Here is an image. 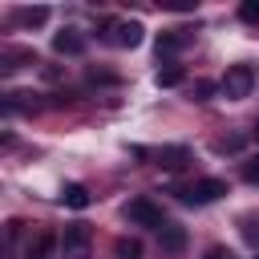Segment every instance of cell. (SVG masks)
Returning a JSON list of instances; mask_svg holds the SVG:
<instances>
[{"label": "cell", "instance_id": "obj_1", "mask_svg": "<svg viewBox=\"0 0 259 259\" xmlns=\"http://www.w3.org/2000/svg\"><path fill=\"white\" fill-rule=\"evenodd\" d=\"M223 194H227V182H223V178H198V182H190V186H178V198H182V202H194V206L214 202V198H223Z\"/></svg>", "mask_w": 259, "mask_h": 259}, {"label": "cell", "instance_id": "obj_2", "mask_svg": "<svg viewBox=\"0 0 259 259\" xmlns=\"http://www.w3.org/2000/svg\"><path fill=\"white\" fill-rule=\"evenodd\" d=\"M251 85H255V73H251V65H231V69H227V77H223V93H227L231 101L247 97V93H251Z\"/></svg>", "mask_w": 259, "mask_h": 259}, {"label": "cell", "instance_id": "obj_3", "mask_svg": "<svg viewBox=\"0 0 259 259\" xmlns=\"http://www.w3.org/2000/svg\"><path fill=\"white\" fill-rule=\"evenodd\" d=\"M125 219H130V223H138V227H158V231L166 227L162 210H158L150 198H130V202H125Z\"/></svg>", "mask_w": 259, "mask_h": 259}, {"label": "cell", "instance_id": "obj_4", "mask_svg": "<svg viewBox=\"0 0 259 259\" xmlns=\"http://www.w3.org/2000/svg\"><path fill=\"white\" fill-rule=\"evenodd\" d=\"M61 247H65V259H89V227H85V223L65 227Z\"/></svg>", "mask_w": 259, "mask_h": 259}, {"label": "cell", "instance_id": "obj_5", "mask_svg": "<svg viewBox=\"0 0 259 259\" xmlns=\"http://www.w3.org/2000/svg\"><path fill=\"white\" fill-rule=\"evenodd\" d=\"M105 28H109L105 36H109L113 45H121V49H138V45H142V32H146L142 20H117V24H105Z\"/></svg>", "mask_w": 259, "mask_h": 259}, {"label": "cell", "instance_id": "obj_6", "mask_svg": "<svg viewBox=\"0 0 259 259\" xmlns=\"http://www.w3.org/2000/svg\"><path fill=\"white\" fill-rule=\"evenodd\" d=\"M158 243H162V251H166V255H182V251H186V227L166 223V227L158 231Z\"/></svg>", "mask_w": 259, "mask_h": 259}, {"label": "cell", "instance_id": "obj_7", "mask_svg": "<svg viewBox=\"0 0 259 259\" xmlns=\"http://www.w3.org/2000/svg\"><path fill=\"white\" fill-rule=\"evenodd\" d=\"M53 49H57L61 57H81V53H85V36H81L77 28H65V32L53 36Z\"/></svg>", "mask_w": 259, "mask_h": 259}, {"label": "cell", "instance_id": "obj_8", "mask_svg": "<svg viewBox=\"0 0 259 259\" xmlns=\"http://www.w3.org/2000/svg\"><path fill=\"white\" fill-rule=\"evenodd\" d=\"M186 45H190V28H170V32L158 36V57H170V53H178Z\"/></svg>", "mask_w": 259, "mask_h": 259}, {"label": "cell", "instance_id": "obj_9", "mask_svg": "<svg viewBox=\"0 0 259 259\" xmlns=\"http://www.w3.org/2000/svg\"><path fill=\"white\" fill-rule=\"evenodd\" d=\"M53 251H57V235H53V231H40V235L28 243L24 259H53Z\"/></svg>", "mask_w": 259, "mask_h": 259}, {"label": "cell", "instance_id": "obj_10", "mask_svg": "<svg viewBox=\"0 0 259 259\" xmlns=\"http://www.w3.org/2000/svg\"><path fill=\"white\" fill-rule=\"evenodd\" d=\"M61 202H65V206H73V210H85L93 198H89V190H85L81 182H69V186L61 190Z\"/></svg>", "mask_w": 259, "mask_h": 259}, {"label": "cell", "instance_id": "obj_11", "mask_svg": "<svg viewBox=\"0 0 259 259\" xmlns=\"http://www.w3.org/2000/svg\"><path fill=\"white\" fill-rule=\"evenodd\" d=\"M49 20V8L45 4H32V8H16V24H28V28H40Z\"/></svg>", "mask_w": 259, "mask_h": 259}, {"label": "cell", "instance_id": "obj_12", "mask_svg": "<svg viewBox=\"0 0 259 259\" xmlns=\"http://www.w3.org/2000/svg\"><path fill=\"white\" fill-rule=\"evenodd\" d=\"M162 89H174V85H182L186 81V69L182 65H166V69H158V77H154Z\"/></svg>", "mask_w": 259, "mask_h": 259}, {"label": "cell", "instance_id": "obj_13", "mask_svg": "<svg viewBox=\"0 0 259 259\" xmlns=\"http://www.w3.org/2000/svg\"><path fill=\"white\" fill-rule=\"evenodd\" d=\"M20 65H36V57H32L28 49H8V53H4V73L20 69Z\"/></svg>", "mask_w": 259, "mask_h": 259}, {"label": "cell", "instance_id": "obj_14", "mask_svg": "<svg viewBox=\"0 0 259 259\" xmlns=\"http://www.w3.org/2000/svg\"><path fill=\"white\" fill-rule=\"evenodd\" d=\"M113 259H142V243L138 239H117L113 243Z\"/></svg>", "mask_w": 259, "mask_h": 259}, {"label": "cell", "instance_id": "obj_15", "mask_svg": "<svg viewBox=\"0 0 259 259\" xmlns=\"http://www.w3.org/2000/svg\"><path fill=\"white\" fill-rule=\"evenodd\" d=\"M158 158H162V166H182L186 162V146H162Z\"/></svg>", "mask_w": 259, "mask_h": 259}, {"label": "cell", "instance_id": "obj_16", "mask_svg": "<svg viewBox=\"0 0 259 259\" xmlns=\"http://www.w3.org/2000/svg\"><path fill=\"white\" fill-rule=\"evenodd\" d=\"M243 235H247V243H255V247H259V219L243 214Z\"/></svg>", "mask_w": 259, "mask_h": 259}, {"label": "cell", "instance_id": "obj_17", "mask_svg": "<svg viewBox=\"0 0 259 259\" xmlns=\"http://www.w3.org/2000/svg\"><path fill=\"white\" fill-rule=\"evenodd\" d=\"M239 16H243L247 24H259V0H247V4L239 8Z\"/></svg>", "mask_w": 259, "mask_h": 259}, {"label": "cell", "instance_id": "obj_18", "mask_svg": "<svg viewBox=\"0 0 259 259\" xmlns=\"http://www.w3.org/2000/svg\"><path fill=\"white\" fill-rule=\"evenodd\" d=\"M243 178H247V182H259V154L243 162Z\"/></svg>", "mask_w": 259, "mask_h": 259}, {"label": "cell", "instance_id": "obj_19", "mask_svg": "<svg viewBox=\"0 0 259 259\" xmlns=\"http://www.w3.org/2000/svg\"><path fill=\"white\" fill-rule=\"evenodd\" d=\"M194 93H198V101H206V97L214 93V81H198V85H194Z\"/></svg>", "mask_w": 259, "mask_h": 259}, {"label": "cell", "instance_id": "obj_20", "mask_svg": "<svg viewBox=\"0 0 259 259\" xmlns=\"http://www.w3.org/2000/svg\"><path fill=\"white\" fill-rule=\"evenodd\" d=\"M202 259H235V255H231L227 247H206V255H202Z\"/></svg>", "mask_w": 259, "mask_h": 259}]
</instances>
